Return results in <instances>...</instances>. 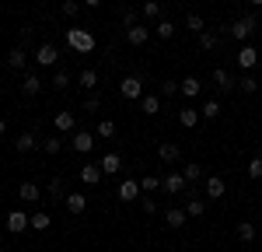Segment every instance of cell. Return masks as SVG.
Masks as SVG:
<instances>
[{"mask_svg":"<svg viewBox=\"0 0 262 252\" xmlns=\"http://www.w3.org/2000/svg\"><path fill=\"white\" fill-rule=\"evenodd\" d=\"M255 28H259V18H255V14H242V18H234L231 25H227V32H231L238 42H245Z\"/></svg>","mask_w":262,"mask_h":252,"instance_id":"1","label":"cell"},{"mask_svg":"<svg viewBox=\"0 0 262 252\" xmlns=\"http://www.w3.org/2000/svg\"><path fill=\"white\" fill-rule=\"evenodd\" d=\"M67 42H70V49H77V53H91V49H95V35L84 32V28H70V32H67Z\"/></svg>","mask_w":262,"mask_h":252,"instance_id":"2","label":"cell"},{"mask_svg":"<svg viewBox=\"0 0 262 252\" xmlns=\"http://www.w3.org/2000/svg\"><path fill=\"white\" fill-rule=\"evenodd\" d=\"M161 189L168 193V196H179V193H185V189H189V179H185L182 172H168V175L161 179Z\"/></svg>","mask_w":262,"mask_h":252,"instance_id":"3","label":"cell"},{"mask_svg":"<svg viewBox=\"0 0 262 252\" xmlns=\"http://www.w3.org/2000/svg\"><path fill=\"white\" fill-rule=\"evenodd\" d=\"M28 228H32V217H28L25 210H11V214H7V231H11V235H25Z\"/></svg>","mask_w":262,"mask_h":252,"instance_id":"4","label":"cell"},{"mask_svg":"<svg viewBox=\"0 0 262 252\" xmlns=\"http://www.w3.org/2000/svg\"><path fill=\"white\" fill-rule=\"evenodd\" d=\"M35 60H39V67H53V63L60 60V49L53 42H42L39 49H35Z\"/></svg>","mask_w":262,"mask_h":252,"instance_id":"5","label":"cell"},{"mask_svg":"<svg viewBox=\"0 0 262 252\" xmlns=\"http://www.w3.org/2000/svg\"><path fill=\"white\" fill-rule=\"evenodd\" d=\"M119 200L122 203H137V200H140V179H126V182H119Z\"/></svg>","mask_w":262,"mask_h":252,"instance_id":"6","label":"cell"},{"mask_svg":"<svg viewBox=\"0 0 262 252\" xmlns=\"http://www.w3.org/2000/svg\"><path fill=\"white\" fill-rule=\"evenodd\" d=\"M122 95L126 98H143V77L140 74H133V77H122Z\"/></svg>","mask_w":262,"mask_h":252,"instance_id":"7","label":"cell"},{"mask_svg":"<svg viewBox=\"0 0 262 252\" xmlns=\"http://www.w3.org/2000/svg\"><path fill=\"white\" fill-rule=\"evenodd\" d=\"M74 151H77V154H91V151H95V133L77 130V133H74Z\"/></svg>","mask_w":262,"mask_h":252,"instance_id":"8","label":"cell"},{"mask_svg":"<svg viewBox=\"0 0 262 252\" xmlns=\"http://www.w3.org/2000/svg\"><path fill=\"white\" fill-rule=\"evenodd\" d=\"M14 147H18V154H28V151H35V147H39V137H35V130H25V133H18Z\"/></svg>","mask_w":262,"mask_h":252,"instance_id":"9","label":"cell"},{"mask_svg":"<svg viewBox=\"0 0 262 252\" xmlns=\"http://www.w3.org/2000/svg\"><path fill=\"white\" fill-rule=\"evenodd\" d=\"M39 91H42V77H39V74H25V81H21V95L35 98Z\"/></svg>","mask_w":262,"mask_h":252,"instance_id":"10","label":"cell"},{"mask_svg":"<svg viewBox=\"0 0 262 252\" xmlns=\"http://www.w3.org/2000/svg\"><path fill=\"white\" fill-rule=\"evenodd\" d=\"M63 203H67L70 214H84V210H88V196H84V193H67Z\"/></svg>","mask_w":262,"mask_h":252,"instance_id":"11","label":"cell"},{"mask_svg":"<svg viewBox=\"0 0 262 252\" xmlns=\"http://www.w3.org/2000/svg\"><path fill=\"white\" fill-rule=\"evenodd\" d=\"M101 175H105V172H101V165H84L81 168V182H84V186H98Z\"/></svg>","mask_w":262,"mask_h":252,"instance_id":"12","label":"cell"},{"mask_svg":"<svg viewBox=\"0 0 262 252\" xmlns=\"http://www.w3.org/2000/svg\"><path fill=\"white\" fill-rule=\"evenodd\" d=\"M164 221H168V228H185V221H189V214L179 207H168L164 210Z\"/></svg>","mask_w":262,"mask_h":252,"instance_id":"13","label":"cell"},{"mask_svg":"<svg viewBox=\"0 0 262 252\" xmlns=\"http://www.w3.org/2000/svg\"><path fill=\"white\" fill-rule=\"evenodd\" d=\"M179 91L185 95V98H200V91H203V84H200V77H182V84H179Z\"/></svg>","mask_w":262,"mask_h":252,"instance_id":"14","label":"cell"},{"mask_svg":"<svg viewBox=\"0 0 262 252\" xmlns=\"http://www.w3.org/2000/svg\"><path fill=\"white\" fill-rule=\"evenodd\" d=\"M224 193H227L224 179H221V175H210V179H206V196H210V200H221Z\"/></svg>","mask_w":262,"mask_h":252,"instance_id":"15","label":"cell"},{"mask_svg":"<svg viewBox=\"0 0 262 252\" xmlns=\"http://www.w3.org/2000/svg\"><path fill=\"white\" fill-rule=\"evenodd\" d=\"M18 196H21V200H25V203H35V200H39V196H42L39 182H21V186H18Z\"/></svg>","mask_w":262,"mask_h":252,"instance_id":"16","label":"cell"},{"mask_svg":"<svg viewBox=\"0 0 262 252\" xmlns=\"http://www.w3.org/2000/svg\"><path fill=\"white\" fill-rule=\"evenodd\" d=\"M147 39H150V32H147L143 25H133V28H126V42H129V46H143Z\"/></svg>","mask_w":262,"mask_h":252,"instance_id":"17","label":"cell"},{"mask_svg":"<svg viewBox=\"0 0 262 252\" xmlns=\"http://www.w3.org/2000/svg\"><path fill=\"white\" fill-rule=\"evenodd\" d=\"M255 63H259V53H255V46H245L242 53H238V67H242V70H252Z\"/></svg>","mask_w":262,"mask_h":252,"instance_id":"18","label":"cell"},{"mask_svg":"<svg viewBox=\"0 0 262 252\" xmlns=\"http://www.w3.org/2000/svg\"><path fill=\"white\" fill-rule=\"evenodd\" d=\"M234 235H238V242H245V245H248V242H255V238H259V228H255L252 221H242Z\"/></svg>","mask_w":262,"mask_h":252,"instance_id":"19","label":"cell"},{"mask_svg":"<svg viewBox=\"0 0 262 252\" xmlns=\"http://www.w3.org/2000/svg\"><path fill=\"white\" fill-rule=\"evenodd\" d=\"M25 63H28V56H25V46H14V49L7 53V67H11V70H25Z\"/></svg>","mask_w":262,"mask_h":252,"instance_id":"20","label":"cell"},{"mask_svg":"<svg viewBox=\"0 0 262 252\" xmlns=\"http://www.w3.org/2000/svg\"><path fill=\"white\" fill-rule=\"evenodd\" d=\"M158 158H161L164 165H175V161L182 158V151L175 144H161V147H158Z\"/></svg>","mask_w":262,"mask_h":252,"instance_id":"21","label":"cell"},{"mask_svg":"<svg viewBox=\"0 0 262 252\" xmlns=\"http://www.w3.org/2000/svg\"><path fill=\"white\" fill-rule=\"evenodd\" d=\"M53 126H56L60 133H70V130L77 126V119H74V112H56V119H53Z\"/></svg>","mask_w":262,"mask_h":252,"instance_id":"22","label":"cell"},{"mask_svg":"<svg viewBox=\"0 0 262 252\" xmlns=\"http://www.w3.org/2000/svg\"><path fill=\"white\" fill-rule=\"evenodd\" d=\"M217 116H221V102H217V98H206V102H203V109H200V119H206V123H210V119H217Z\"/></svg>","mask_w":262,"mask_h":252,"instance_id":"23","label":"cell"},{"mask_svg":"<svg viewBox=\"0 0 262 252\" xmlns=\"http://www.w3.org/2000/svg\"><path fill=\"white\" fill-rule=\"evenodd\" d=\"M119 168H122L119 154H101V172H105V175H116Z\"/></svg>","mask_w":262,"mask_h":252,"instance_id":"24","label":"cell"},{"mask_svg":"<svg viewBox=\"0 0 262 252\" xmlns=\"http://www.w3.org/2000/svg\"><path fill=\"white\" fill-rule=\"evenodd\" d=\"M49 228H53V217H49L46 210L32 214V231H49Z\"/></svg>","mask_w":262,"mask_h":252,"instance_id":"25","label":"cell"},{"mask_svg":"<svg viewBox=\"0 0 262 252\" xmlns=\"http://www.w3.org/2000/svg\"><path fill=\"white\" fill-rule=\"evenodd\" d=\"M213 81H217L221 91H234V77H231L227 70H213Z\"/></svg>","mask_w":262,"mask_h":252,"instance_id":"26","label":"cell"},{"mask_svg":"<svg viewBox=\"0 0 262 252\" xmlns=\"http://www.w3.org/2000/svg\"><path fill=\"white\" fill-rule=\"evenodd\" d=\"M49 196H53L56 203L67 200V186H63V179H49Z\"/></svg>","mask_w":262,"mask_h":252,"instance_id":"27","label":"cell"},{"mask_svg":"<svg viewBox=\"0 0 262 252\" xmlns=\"http://www.w3.org/2000/svg\"><path fill=\"white\" fill-rule=\"evenodd\" d=\"M140 109L147 112V116H158V112H161V98H154V95H147V98H140Z\"/></svg>","mask_w":262,"mask_h":252,"instance_id":"28","label":"cell"},{"mask_svg":"<svg viewBox=\"0 0 262 252\" xmlns=\"http://www.w3.org/2000/svg\"><path fill=\"white\" fill-rule=\"evenodd\" d=\"M77 81H81V88H88V91H91V88L98 84V70H91V67H84V70H81V77H77Z\"/></svg>","mask_w":262,"mask_h":252,"instance_id":"29","label":"cell"},{"mask_svg":"<svg viewBox=\"0 0 262 252\" xmlns=\"http://www.w3.org/2000/svg\"><path fill=\"white\" fill-rule=\"evenodd\" d=\"M185 214H189V217H203V214H206V203H203L200 196H192V200L185 203Z\"/></svg>","mask_w":262,"mask_h":252,"instance_id":"30","label":"cell"},{"mask_svg":"<svg viewBox=\"0 0 262 252\" xmlns=\"http://www.w3.org/2000/svg\"><path fill=\"white\" fill-rule=\"evenodd\" d=\"M140 189H143V193H158V189H161V175H143Z\"/></svg>","mask_w":262,"mask_h":252,"instance_id":"31","label":"cell"},{"mask_svg":"<svg viewBox=\"0 0 262 252\" xmlns=\"http://www.w3.org/2000/svg\"><path fill=\"white\" fill-rule=\"evenodd\" d=\"M185 25H189L192 32H206V21H203V14H196V11L185 14Z\"/></svg>","mask_w":262,"mask_h":252,"instance_id":"32","label":"cell"},{"mask_svg":"<svg viewBox=\"0 0 262 252\" xmlns=\"http://www.w3.org/2000/svg\"><path fill=\"white\" fill-rule=\"evenodd\" d=\"M200 49L203 53H210V49H217V35H213V32H200Z\"/></svg>","mask_w":262,"mask_h":252,"instance_id":"33","label":"cell"},{"mask_svg":"<svg viewBox=\"0 0 262 252\" xmlns=\"http://www.w3.org/2000/svg\"><path fill=\"white\" fill-rule=\"evenodd\" d=\"M179 123L182 126H196V123H200V112H196V109H182V112H179Z\"/></svg>","mask_w":262,"mask_h":252,"instance_id":"34","label":"cell"},{"mask_svg":"<svg viewBox=\"0 0 262 252\" xmlns=\"http://www.w3.org/2000/svg\"><path fill=\"white\" fill-rule=\"evenodd\" d=\"M42 151H46V154H60L63 140H60V137H46V140H42Z\"/></svg>","mask_w":262,"mask_h":252,"instance_id":"35","label":"cell"},{"mask_svg":"<svg viewBox=\"0 0 262 252\" xmlns=\"http://www.w3.org/2000/svg\"><path fill=\"white\" fill-rule=\"evenodd\" d=\"M182 175H185V179H189V182H200V179H203V168L196 165V161H189V165H185V172H182Z\"/></svg>","mask_w":262,"mask_h":252,"instance_id":"36","label":"cell"},{"mask_svg":"<svg viewBox=\"0 0 262 252\" xmlns=\"http://www.w3.org/2000/svg\"><path fill=\"white\" fill-rule=\"evenodd\" d=\"M140 14L143 18H158V14H161V4H158V0H147V4L140 7Z\"/></svg>","mask_w":262,"mask_h":252,"instance_id":"37","label":"cell"},{"mask_svg":"<svg viewBox=\"0 0 262 252\" xmlns=\"http://www.w3.org/2000/svg\"><path fill=\"white\" fill-rule=\"evenodd\" d=\"M98 137H105V140L116 137V123H112V119H101V123H98Z\"/></svg>","mask_w":262,"mask_h":252,"instance_id":"38","label":"cell"},{"mask_svg":"<svg viewBox=\"0 0 262 252\" xmlns=\"http://www.w3.org/2000/svg\"><path fill=\"white\" fill-rule=\"evenodd\" d=\"M255 88H259L255 77H242V81H238V91H242V95H255Z\"/></svg>","mask_w":262,"mask_h":252,"instance_id":"39","label":"cell"},{"mask_svg":"<svg viewBox=\"0 0 262 252\" xmlns=\"http://www.w3.org/2000/svg\"><path fill=\"white\" fill-rule=\"evenodd\" d=\"M53 88H70V74H67V70H56V74H53Z\"/></svg>","mask_w":262,"mask_h":252,"instance_id":"40","label":"cell"},{"mask_svg":"<svg viewBox=\"0 0 262 252\" xmlns=\"http://www.w3.org/2000/svg\"><path fill=\"white\" fill-rule=\"evenodd\" d=\"M137 18H140V11L126 7V11H122V28H133V25H137Z\"/></svg>","mask_w":262,"mask_h":252,"instance_id":"41","label":"cell"},{"mask_svg":"<svg viewBox=\"0 0 262 252\" xmlns=\"http://www.w3.org/2000/svg\"><path fill=\"white\" fill-rule=\"evenodd\" d=\"M175 35V25L171 21H158V39H171Z\"/></svg>","mask_w":262,"mask_h":252,"instance_id":"42","label":"cell"},{"mask_svg":"<svg viewBox=\"0 0 262 252\" xmlns=\"http://www.w3.org/2000/svg\"><path fill=\"white\" fill-rule=\"evenodd\" d=\"M248 179H262V158H252L248 161Z\"/></svg>","mask_w":262,"mask_h":252,"instance_id":"43","label":"cell"},{"mask_svg":"<svg viewBox=\"0 0 262 252\" xmlns=\"http://www.w3.org/2000/svg\"><path fill=\"white\" fill-rule=\"evenodd\" d=\"M84 109H88V112L95 116V112L101 109V98H98V95H88V98H84Z\"/></svg>","mask_w":262,"mask_h":252,"instance_id":"44","label":"cell"},{"mask_svg":"<svg viewBox=\"0 0 262 252\" xmlns=\"http://www.w3.org/2000/svg\"><path fill=\"white\" fill-rule=\"evenodd\" d=\"M77 11H81V4H77V0H63V14H67V18H74Z\"/></svg>","mask_w":262,"mask_h":252,"instance_id":"45","label":"cell"},{"mask_svg":"<svg viewBox=\"0 0 262 252\" xmlns=\"http://www.w3.org/2000/svg\"><path fill=\"white\" fill-rule=\"evenodd\" d=\"M161 91H164V95H175V91H179V81H171V77H168V81L161 84Z\"/></svg>","mask_w":262,"mask_h":252,"instance_id":"46","label":"cell"},{"mask_svg":"<svg viewBox=\"0 0 262 252\" xmlns=\"http://www.w3.org/2000/svg\"><path fill=\"white\" fill-rule=\"evenodd\" d=\"M140 207H143V210H147V214H158V203H154V200H150V196H147V200H143Z\"/></svg>","mask_w":262,"mask_h":252,"instance_id":"47","label":"cell"},{"mask_svg":"<svg viewBox=\"0 0 262 252\" xmlns=\"http://www.w3.org/2000/svg\"><path fill=\"white\" fill-rule=\"evenodd\" d=\"M84 4H88V7H101V0H84Z\"/></svg>","mask_w":262,"mask_h":252,"instance_id":"48","label":"cell"},{"mask_svg":"<svg viewBox=\"0 0 262 252\" xmlns=\"http://www.w3.org/2000/svg\"><path fill=\"white\" fill-rule=\"evenodd\" d=\"M4 133H7V123H4V119H0V137H4Z\"/></svg>","mask_w":262,"mask_h":252,"instance_id":"49","label":"cell"},{"mask_svg":"<svg viewBox=\"0 0 262 252\" xmlns=\"http://www.w3.org/2000/svg\"><path fill=\"white\" fill-rule=\"evenodd\" d=\"M252 7H262V0H252Z\"/></svg>","mask_w":262,"mask_h":252,"instance_id":"50","label":"cell"},{"mask_svg":"<svg viewBox=\"0 0 262 252\" xmlns=\"http://www.w3.org/2000/svg\"><path fill=\"white\" fill-rule=\"evenodd\" d=\"M259 238H262V231H259Z\"/></svg>","mask_w":262,"mask_h":252,"instance_id":"51","label":"cell"}]
</instances>
